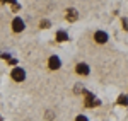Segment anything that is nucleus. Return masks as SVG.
<instances>
[{"instance_id": "1", "label": "nucleus", "mask_w": 128, "mask_h": 121, "mask_svg": "<svg viewBox=\"0 0 128 121\" xmlns=\"http://www.w3.org/2000/svg\"><path fill=\"white\" fill-rule=\"evenodd\" d=\"M10 77H12L14 82H24V79H26V70L20 68V67H16V68H12V72H10Z\"/></svg>"}, {"instance_id": "2", "label": "nucleus", "mask_w": 128, "mask_h": 121, "mask_svg": "<svg viewBox=\"0 0 128 121\" xmlns=\"http://www.w3.org/2000/svg\"><path fill=\"white\" fill-rule=\"evenodd\" d=\"M92 39L96 41L98 44H104V43H108V34H106L104 31H96V32L92 34Z\"/></svg>"}, {"instance_id": "3", "label": "nucleus", "mask_w": 128, "mask_h": 121, "mask_svg": "<svg viewBox=\"0 0 128 121\" xmlns=\"http://www.w3.org/2000/svg\"><path fill=\"white\" fill-rule=\"evenodd\" d=\"M24 20L20 19V17H14V20H12V31L14 32H22L24 31Z\"/></svg>"}, {"instance_id": "4", "label": "nucleus", "mask_w": 128, "mask_h": 121, "mask_svg": "<svg viewBox=\"0 0 128 121\" xmlns=\"http://www.w3.org/2000/svg\"><path fill=\"white\" fill-rule=\"evenodd\" d=\"M60 65H62V61H60V58L56 56V55L50 56V60H48V67H50V70H58Z\"/></svg>"}, {"instance_id": "5", "label": "nucleus", "mask_w": 128, "mask_h": 121, "mask_svg": "<svg viewBox=\"0 0 128 121\" xmlns=\"http://www.w3.org/2000/svg\"><path fill=\"white\" fill-rule=\"evenodd\" d=\"M75 72L79 73V75H89V65L87 63H79L77 67H75Z\"/></svg>"}, {"instance_id": "6", "label": "nucleus", "mask_w": 128, "mask_h": 121, "mask_svg": "<svg viewBox=\"0 0 128 121\" xmlns=\"http://www.w3.org/2000/svg\"><path fill=\"white\" fill-rule=\"evenodd\" d=\"M65 17H67V20L74 22V20L79 19V12H77L75 9H68V10H67V15H65Z\"/></svg>"}, {"instance_id": "7", "label": "nucleus", "mask_w": 128, "mask_h": 121, "mask_svg": "<svg viewBox=\"0 0 128 121\" xmlns=\"http://www.w3.org/2000/svg\"><path fill=\"white\" fill-rule=\"evenodd\" d=\"M98 104H99V101L94 99L92 94H87V96H86V106H87V108H94V106H98Z\"/></svg>"}, {"instance_id": "8", "label": "nucleus", "mask_w": 128, "mask_h": 121, "mask_svg": "<svg viewBox=\"0 0 128 121\" xmlns=\"http://www.w3.org/2000/svg\"><path fill=\"white\" fill-rule=\"evenodd\" d=\"M56 41H60V43L68 41V34H67L65 31H58V32H56Z\"/></svg>"}, {"instance_id": "9", "label": "nucleus", "mask_w": 128, "mask_h": 121, "mask_svg": "<svg viewBox=\"0 0 128 121\" xmlns=\"http://www.w3.org/2000/svg\"><path fill=\"white\" fill-rule=\"evenodd\" d=\"M118 104L126 106V104H128V97H126V96H120V97H118Z\"/></svg>"}, {"instance_id": "10", "label": "nucleus", "mask_w": 128, "mask_h": 121, "mask_svg": "<svg viewBox=\"0 0 128 121\" xmlns=\"http://www.w3.org/2000/svg\"><path fill=\"white\" fill-rule=\"evenodd\" d=\"M75 121H89V120L86 118V116H82V114H80V116H77V118H75Z\"/></svg>"}, {"instance_id": "11", "label": "nucleus", "mask_w": 128, "mask_h": 121, "mask_svg": "<svg viewBox=\"0 0 128 121\" xmlns=\"http://www.w3.org/2000/svg\"><path fill=\"white\" fill-rule=\"evenodd\" d=\"M41 26H43V27H48L50 22H48V20H43V22H40V27H41Z\"/></svg>"}, {"instance_id": "12", "label": "nucleus", "mask_w": 128, "mask_h": 121, "mask_svg": "<svg viewBox=\"0 0 128 121\" xmlns=\"http://www.w3.org/2000/svg\"><path fill=\"white\" fill-rule=\"evenodd\" d=\"M0 121H2V118H0Z\"/></svg>"}]
</instances>
